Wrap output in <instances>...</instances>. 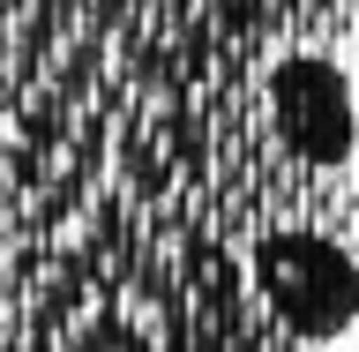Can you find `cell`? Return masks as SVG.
<instances>
[{"label":"cell","instance_id":"cell-2","mask_svg":"<svg viewBox=\"0 0 359 352\" xmlns=\"http://www.w3.org/2000/svg\"><path fill=\"white\" fill-rule=\"evenodd\" d=\"M262 112L299 173H344L359 150V83L330 53H277L262 75Z\"/></svg>","mask_w":359,"mask_h":352},{"label":"cell","instance_id":"cell-1","mask_svg":"<svg viewBox=\"0 0 359 352\" xmlns=\"http://www.w3.org/2000/svg\"><path fill=\"white\" fill-rule=\"evenodd\" d=\"M247 292L292 345H337L359 330V255L314 225H269L247 247Z\"/></svg>","mask_w":359,"mask_h":352}]
</instances>
